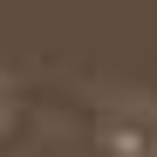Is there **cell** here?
<instances>
[{
  "label": "cell",
  "mask_w": 157,
  "mask_h": 157,
  "mask_svg": "<svg viewBox=\"0 0 157 157\" xmlns=\"http://www.w3.org/2000/svg\"><path fill=\"white\" fill-rule=\"evenodd\" d=\"M102 157H157V130L130 123V116H109L102 123Z\"/></svg>",
  "instance_id": "cell-1"
},
{
  "label": "cell",
  "mask_w": 157,
  "mask_h": 157,
  "mask_svg": "<svg viewBox=\"0 0 157 157\" xmlns=\"http://www.w3.org/2000/svg\"><path fill=\"white\" fill-rule=\"evenodd\" d=\"M7 109H14V89H0V123H7Z\"/></svg>",
  "instance_id": "cell-2"
}]
</instances>
